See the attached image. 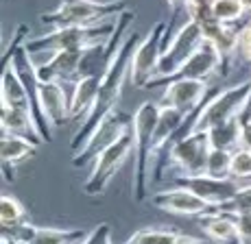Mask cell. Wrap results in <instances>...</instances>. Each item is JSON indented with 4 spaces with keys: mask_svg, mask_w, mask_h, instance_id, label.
Listing matches in <instances>:
<instances>
[{
    "mask_svg": "<svg viewBox=\"0 0 251 244\" xmlns=\"http://www.w3.org/2000/svg\"><path fill=\"white\" fill-rule=\"evenodd\" d=\"M140 42L142 40H140L138 33H131V35L120 44L112 66H109V70L105 72L103 81H100V89H99V96L94 100V107H92L90 113L83 118L76 135L70 140V148L75 153H79L81 148L88 144V140L92 137V133L96 131V127L116 109V103H118V98H120L125 81L131 76V59H133V52H136Z\"/></svg>",
    "mask_w": 251,
    "mask_h": 244,
    "instance_id": "1",
    "label": "cell"
},
{
    "mask_svg": "<svg viewBox=\"0 0 251 244\" xmlns=\"http://www.w3.org/2000/svg\"><path fill=\"white\" fill-rule=\"evenodd\" d=\"M129 9L127 0H61L59 7L40 18L42 24L50 28H68V26H94L100 22H109Z\"/></svg>",
    "mask_w": 251,
    "mask_h": 244,
    "instance_id": "2",
    "label": "cell"
},
{
    "mask_svg": "<svg viewBox=\"0 0 251 244\" xmlns=\"http://www.w3.org/2000/svg\"><path fill=\"white\" fill-rule=\"evenodd\" d=\"M116 20L103 22L94 26H68V28H50L40 37L24 42V48L31 55L35 52H57V50H88L96 44H103L112 37Z\"/></svg>",
    "mask_w": 251,
    "mask_h": 244,
    "instance_id": "3",
    "label": "cell"
},
{
    "mask_svg": "<svg viewBox=\"0 0 251 244\" xmlns=\"http://www.w3.org/2000/svg\"><path fill=\"white\" fill-rule=\"evenodd\" d=\"M157 118H160V103L147 100L133 113V155H136V181H133V196L138 203L147 199V175L153 153V135H155Z\"/></svg>",
    "mask_w": 251,
    "mask_h": 244,
    "instance_id": "4",
    "label": "cell"
},
{
    "mask_svg": "<svg viewBox=\"0 0 251 244\" xmlns=\"http://www.w3.org/2000/svg\"><path fill=\"white\" fill-rule=\"evenodd\" d=\"M205 42L203 28H201L199 22H195L192 18H188L183 24L173 33V37L168 40V44L164 46L162 50V59H160V68H157V74L153 76L147 83V88H160L164 85L177 70L195 55L197 50L201 48V44Z\"/></svg>",
    "mask_w": 251,
    "mask_h": 244,
    "instance_id": "5",
    "label": "cell"
},
{
    "mask_svg": "<svg viewBox=\"0 0 251 244\" xmlns=\"http://www.w3.org/2000/svg\"><path fill=\"white\" fill-rule=\"evenodd\" d=\"M251 94V79L240 81V83L231 85L227 89H221L214 96L205 100L203 109H201L199 118H197L195 131H210V129L219 127V124L231 120V118H240L245 111V105Z\"/></svg>",
    "mask_w": 251,
    "mask_h": 244,
    "instance_id": "6",
    "label": "cell"
},
{
    "mask_svg": "<svg viewBox=\"0 0 251 244\" xmlns=\"http://www.w3.org/2000/svg\"><path fill=\"white\" fill-rule=\"evenodd\" d=\"M133 153V127L127 129L118 140L114 142L109 148H105L92 164V172L85 181L83 190L90 196H99L105 192L107 183L112 181V177L123 168V164L129 159V155Z\"/></svg>",
    "mask_w": 251,
    "mask_h": 244,
    "instance_id": "7",
    "label": "cell"
},
{
    "mask_svg": "<svg viewBox=\"0 0 251 244\" xmlns=\"http://www.w3.org/2000/svg\"><path fill=\"white\" fill-rule=\"evenodd\" d=\"M210 137L205 131H195L188 137L175 142L168 151V166L179 172V177L205 175L207 157H210Z\"/></svg>",
    "mask_w": 251,
    "mask_h": 244,
    "instance_id": "8",
    "label": "cell"
},
{
    "mask_svg": "<svg viewBox=\"0 0 251 244\" xmlns=\"http://www.w3.org/2000/svg\"><path fill=\"white\" fill-rule=\"evenodd\" d=\"M166 28H168V22H164V20L155 22L151 26V31H149V35L138 44L136 52H133V59H131V76H129L133 88H147L149 81L157 74Z\"/></svg>",
    "mask_w": 251,
    "mask_h": 244,
    "instance_id": "9",
    "label": "cell"
},
{
    "mask_svg": "<svg viewBox=\"0 0 251 244\" xmlns=\"http://www.w3.org/2000/svg\"><path fill=\"white\" fill-rule=\"evenodd\" d=\"M131 127H133V118H129L127 113L114 109V111L109 113V116L105 118L99 127H96V131L92 133L88 144L81 148L79 153H75V155H72V166H75V168H83V166L90 164V161L94 164L96 157H99L105 148L112 146L114 142L118 140V137L123 135L127 129H131Z\"/></svg>",
    "mask_w": 251,
    "mask_h": 244,
    "instance_id": "10",
    "label": "cell"
},
{
    "mask_svg": "<svg viewBox=\"0 0 251 244\" xmlns=\"http://www.w3.org/2000/svg\"><path fill=\"white\" fill-rule=\"evenodd\" d=\"M175 185H183V188L192 190V192L197 196H201L214 209H223L243 190L238 179H231V177H227V179H216V177H210V175L177 177Z\"/></svg>",
    "mask_w": 251,
    "mask_h": 244,
    "instance_id": "11",
    "label": "cell"
},
{
    "mask_svg": "<svg viewBox=\"0 0 251 244\" xmlns=\"http://www.w3.org/2000/svg\"><path fill=\"white\" fill-rule=\"evenodd\" d=\"M210 85L205 81H192V79H177L168 81L164 94L160 98V107H173L179 109L181 113H190L203 103L205 98H210Z\"/></svg>",
    "mask_w": 251,
    "mask_h": 244,
    "instance_id": "12",
    "label": "cell"
},
{
    "mask_svg": "<svg viewBox=\"0 0 251 244\" xmlns=\"http://www.w3.org/2000/svg\"><path fill=\"white\" fill-rule=\"evenodd\" d=\"M151 203L157 209H164L175 216H203V214L216 212L210 203H205L201 196H197L192 190L183 185H173L168 190H162L151 199Z\"/></svg>",
    "mask_w": 251,
    "mask_h": 244,
    "instance_id": "13",
    "label": "cell"
},
{
    "mask_svg": "<svg viewBox=\"0 0 251 244\" xmlns=\"http://www.w3.org/2000/svg\"><path fill=\"white\" fill-rule=\"evenodd\" d=\"M83 50H57L50 52L48 61L35 64V74L44 83H70L75 85L79 81V66Z\"/></svg>",
    "mask_w": 251,
    "mask_h": 244,
    "instance_id": "14",
    "label": "cell"
},
{
    "mask_svg": "<svg viewBox=\"0 0 251 244\" xmlns=\"http://www.w3.org/2000/svg\"><path fill=\"white\" fill-rule=\"evenodd\" d=\"M203 28L205 42H210L216 48L221 57V68L219 74L227 76L231 70V59H234V52L238 50V40H240V28H234V24H223V22L214 20V16L207 18V20L199 22Z\"/></svg>",
    "mask_w": 251,
    "mask_h": 244,
    "instance_id": "15",
    "label": "cell"
},
{
    "mask_svg": "<svg viewBox=\"0 0 251 244\" xmlns=\"http://www.w3.org/2000/svg\"><path fill=\"white\" fill-rule=\"evenodd\" d=\"M40 92V107L44 113L46 122L55 127H64L68 120H72L70 116V92H66V88L61 83H44L40 81L37 85Z\"/></svg>",
    "mask_w": 251,
    "mask_h": 244,
    "instance_id": "16",
    "label": "cell"
},
{
    "mask_svg": "<svg viewBox=\"0 0 251 244\" xmlns=\"http://www.w3.org/2000/svg\"><path fill=\"white\" fill-rule=\"evenodd\" d=\"M219 68H221V57L216 48L210 44V42H203L201 48L177 70L175 74L171 76L168 81H177V79H192V81H210L214 74H219ZM166 81V83H168ZM164 83V85H166Z\"/></svg>",
    "mask_w": 251,
    "mask_h": 244,
    "instance_id": "17",
    "label": "cell"
},
{
    "mask_svg": "<svg viewBox=\"0 0 251 244\" xmlns=\"http://www.w3.org/2000/svg\"><path fill=\"white\" fill-rule=\"evenodd\" d=\"M199 220V227L203 229L205 238L212 244H240V231L238 224H236V218L227 212H216L212 214H203V216H197Z\"/></svg>",
    "mask_w": 251,
    "mask_h": 244,
    "instance_id": "18",
    "label": "cell"
},
{
    "mask_svg": "<svg viewBox=\"0 0 251 244\" xmlns=\"http://www.w3.org/2000/svg\"><path fill=\"white\" fill-rule=\"evenodd\" d=\"M37 146L40 144L26 140V137L2 133V135H0V159H2L4 179L13 181V170H16V166H20L22 161L31 159V157L37 153Z\"/></svg>",
    "mask_w": 251,
    "mask_h": 244,
    "instance_id": "19",
    "label": "cell"
},
{
    "mask_svg": "<svg viewBox=\"0 0 251 244\" xmlns=\"http://www.w3.org/2000/svg\"><path fill=\"white\" fill-rule=\"evenodd\" d=\"M0 127H2V133L26 137L35 144L44 142L35 118H33V111L26 107H0Z\"/></svg>",
    "mask_w": 251,
    "mask_h": 244,
    "instance_id": "20",
    "label": "cell"
},
{
    "mask_svg": "<svg viewBox=\"0 0 251 244\" xmlns=\"http://www.w3.org/2000/svg\"><path fill=\"white\" fill-rule=\"evenodd\" d=\"M0 107H26V109H31L28 92H26L20 74L16 72L11 61L4 64L2 76H0Z\"/></svg>",
    "mask_w": 251,
    "mask_h": 244,
    "instance_id": "21",
    "label": "cell"
},
{
    "mask_svg": "<svg viewBox=\"0 0 251 244\" xmlns=\"http://www.w3.org/2000/svg\"><path fill=\"white\" fill-rule=\"evenodd\" d=\"M100 76H85V79H79L75 85H72L70 92V116L72 120L76 118H85L90 113V109L94 107V100L99 96L100 89Z\"/></svg>",
    "mask_w": 251,
    "mask_h": 244,
    "instance_id": "22",
    "label": "cell"
},
{
    "mask_svg": "<svg viewBox=\"0 0 251 244\" xmlns=\"http://www.w3.org/2000/svg\"><path fill=\"white\" fill-rule=\"evenodd\" d=\"M210 137V146L219 151H238L240 140H243V118H231V120L219 124V127L205 131Z\"/></svg>",
    "mask_w": 251,
    "mask_h": 244,
    "instance_id": "23",
    "label": "cell"
},
{
    "mask_svg": "<svg viewBox=\"0 0 251 244\" xmlns=\"http://www.w3.org/2000/svg\"><path fill=\"white\" fill-rule=\"evenodd\" d=\"M179 231L171 227H144L138 229L129 240L123 244H177Z\"/></svg>",
    "mask_w": 251,
    "mask_h": 244,
    "instance_id": "24",
    "label": "cell"
},
{
    "mask_svg": "<svg viewBox=\"0 0 251 244\" xmlns=\"http://www.w3.org/2000/svg\"><path fill=\"white\" fill-rule=\"evenodd\" d=\"M85 236H88V231H76V229L40 227L33 244H81Z\"/></svg>",
    "mask_w": 251,
    "mask_h": 244,
    "instance_id": "25",
    "label": "cell"
},
{
    "mask_svg": "<svg viewBox=\"0 0 251 244\" xmlns=\"http://www.w3.org/2000/svg\"><path fill=\"white\" fill-rule=\"evenodd\" d=\"M26 220V209L16 196L2 194L0 196V227H13Z\"/></svg>",
    "mask_w": 251,
    "mask_h": 244,
    "instance_id": "26",
    "label": "cell"
},
{
    "mask_svg": "<svg viewBox=\"0 0 251 244\" xmlns=\"http://www.w3.org/2000/svg\"><path fill=\"white\" fill-rule=\"evenodd\" d=\"M247 13L243 0H216V4L212 7V16L214 20L223 22V24H234Z\"/></svg>",
    "mask_w": 251,
    "mask_h": 244,
    "instance_id": "27",
    "label": "cell"
},
{
    "mask_svg": "<svg viewBox=\"0 0 251 244\" xmlns=\"http://www.w3.org/2000/svg\"><path fill=\"white\" fill-rule=\"evenodd\" d=\"M229 164H231V153L229 151H219V148H212L210 157H207L205 175L216 177V179H227V177H229Z\"/></svg>",
    "mask_w": 251,
    "mask_h": 244,
    "instance_id": "28",
    "label": "cell"
},
{
    "mask_svg": "<svg viewBox=\"0 0 251 244\" xmlns=\"http://www.w3.org/2000/svg\"><path fill=\"white\" fill-rule=\"evenodd\" d=\"M37 231H40V227L24 220L13 227H2V238H7L11 244H33L37 238Z\"/></svg>",
    "mask_w": 251,
    "mask_h": 244,
    "instance_id": "29",
    "label": "cell"
},
{
    "mask_svg": "<svg viewBox=\"0 0 251 244\" xmlns=\"http://www.w3.org/2000/svg\"><path fill=\"white\" fill-rule=\"evenodd\" d=\"M229 177L231 179H249L251 177V151L247 148H238L231 153V164H229Z\"/></svg>",
    "mask_w": 251,
    "mask_h": 244,
    "instance_id": "30",
    "label": "cell"
},
{
    "mask_svg": "<svg viewBox=\"0 0 251 244\" xmlns=\"http://www.w3.org/2000/svg\"><path fill=\"white\" fill-rule=\"evenodd\" d=\"M221 212H227V214H231V216L251 214V185H243V190L234 196V200L225 205Z\"/></svg>",
    "mask_w": 251,
    "mask_h": 244,
    "instance_id": "31",
    "label": "cell"
},
{
    "mask_svg": "<svg viewBox=\"0 0 251 244\" xmlns=\"http://www.w3.org/2000/svg\"><path fill=\"white\" fill-rule=\"evenodd\" d=\"M214 4L216 0H188L186 2L188 18H192L195 22L207 20V18H212V7Z\"/></svg>",
    "mask_w": 251,
    "mask_h": 244,
    "instance_id": "32",
    "label": "cell"
},
{
    "mask_svg": "<svg viewBox=\"0 0 251 244\" xmlns=\"http://www.w3.org/2000/svg\"><path fill=\"white\" fill-rule=\"evenodd\" d=\"M81 244H112V229L107 222L96 224L92 231H88V236L83 238Z\"/></svg>",
    "mask_w": 251,
    "mask_h": 244,
    "instance_id": "33",
    "label": "cell"
},
{
    "mask_svg": "<svg viewBox=\"0 0 251 244\" xmlns=\"http://www.w3.org/2000/svg\"><path fill=\"white\" fill-rule=\"evenodd\" d=\"M238 52L243 55L245 61L251 64V20L240 28V40H238Z\"/></svg>",
    "mask_w": 251,
    "mask_h": 244,
    "instance_id": "34",
    "label": "cell"
},
{
    "mask_svg": "<svg viewBox=\"0 0 251 244\" xmlns=\"http://www.w3.org/2000/svg\"><path fill=\"white\" fill-rule=\"evenodd\" d=\"M238 231L243 238H251V214H243V216H234Z\"/></svg>",
    "mask_w": 251,
    "mask_h": 244,
    "instance_id": "35",
    "label": "cell"
},
{
    "mask_svg": "<svg viewBox=\"0 0 251 244\" xmlns=\"http://www.w3.org/2000/svg\"><path fill=\"white\" fill-rule=\"evenodd\" d=\"M166 2H168V9H171V18H177L179 13H186L188 16V11H186L188 0H166Z\"/></svg>",
    "mask_w": 251,
    "mask_h": 244,
    "instance_id": "36",
    "label": "cell"
},
{
    "mask_svg": "<svg viewBox=\"0 0 251 244\" xmlns=\"http://www.w3.org/2000/svg\"><path fill=\"white\" fill-rule=\"evenodd\" d=\"M240 148L251 151V120L243 122V140H240Z\"/></svg>",
    "mask_w": 251,
    "mask_h": 244,
    "instance_id": "37",
    "label": "cell"
},
{
    "mask_svg": "<svg viewBox=\"0 0 251 244\" xmlns=\"http://www.w3.org/2000/svg\"><path fill=\"white\" fill-rule=\"evenodd\" d=\"M177 244H212L210 240H199V238H192V236H186V233H179V240Z\"/></svg>",
    "mask_w": 251,
    "mask_h": 244,
    "instance_id": "38",
    "label": "cell"
},
{
    "mask_svg": "<svg viewBox=\"0 0 251 244\" xmlns=\"http://www.w3.org/2000/svg\"><path fill=\"white\" fill-rule=\"evenodd\" d=\"M243 122L245 120H251V94H249V100H247V105H245V111H243Z\"/></svg>",
    "mask_w": 251,
    "mask_h": 244,
    "instance_id": "39",
    "label": "cell"
},
{
    "mask_svg": "<svg viewBox=\"0 0 251 244\" xmlns=\"http://www.w3.org/2000/svg\"><path fill=\"white\" fill-rule=\"evenodd\" d=\"M243 4H245V9H247V13H251V0H243Z\"/></svg>",
    "mask_w": 251,
    "mask_h": 244,
    "instance_id": "40",
    "label": "cell"
},
{
    "mask_svg": "<svg viewBox=\"0 0 251 244\" xmlns=\"http://www.w3.org/2000/svg\"><path fill=\"white\" fill-rule=\"evenodd\" d=\"M240 244H251V238H240Z\"/></svg>",
    "mask_w": 251,
    "mask_h": 244,
    "instance_id": "41",
    "label": "cell"
}]
</instances>
